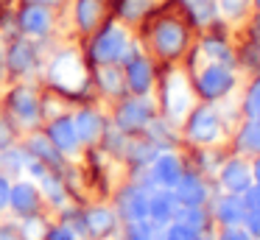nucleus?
I'll list each match as a JSON object with an SVG mask.
<instances>
[{
    "label": "nucleus",
    "mask_w": 260,
    "mask_h": 240,
    "mask_svg": "<svg viewBox=\"0 0 260 240\" xmlns=\"http://www.w3.org/2000/svg\"><path fill=\"white\" fill-rule=\"evenodd\" d=\"M215 240H252V234L243 226H218V232L213 234Z\"/></svg>",
    "instance_id": "f704fd0d"
},
{
    "label": "nucleus",
    "mask_w": 260,
    "mask_h": 240,
    "mask_svg": "<svg viewBox=\"0 0 260 240\" xmlns=\"http://www.w3.org/2000/svg\"><path fill=\"white\" fill-rule=\"evenodd\" d=\"M207 210H210V218H213L215 226H241L246 207H243L241 195L218 193V190H215L213 198H210V204H207Z\"/></svg>",
    "instance_id": "a211bd4d"
},
{
    "label": "nucleus",
    "mask_w": 260,
    "mask_h": 240,
    "mask_svg": "<svg viewBox=\"0 0 260 240\" xmlns=\"http://www.w3.org/2000/svg\"><path fill=\"white\" fill-rule=\"evenodd\" d=\"M159 115V106L154 95H132L126 92L123 98L115 100L112 106V117L109 123L118 126L126 134H143L148 128V123Z\"/></svg>",
    "instance_id": "20e7f679"
},
{
    "label": "nucleus",
    "mask_w": 260,
    "mask_h": 240,
    "mask_svg": "<svg viewBox=\"0 0 260 240\" xmlns=\"http://www.w3.org/2000/svg\"><path fill=\"white\" fill-rule=\"evenodd\" d=\"M207 234L199 232V229H193V226H187V223H182V221H176V218L168 223V226L159 229V240H204Z\"/></svg>",
    "instance_id": "c756f323"
},
{
    "label": "nucleus",
    "mask_w": 260,
    "mask_h": 240,
    "mask_svg": "<svg viewBox=\"0 0 260 240\" xmlns=\"http://www.w3.org/2000/svg\"><path fill=\"white\" fill-rule=\"evenodd\" d=\"M31 3H59V0H31Z\"/></svg>",
    "instance_id": "a19ab883"
},
{
    "label": "nucleus",
    "mask_w": 260,
    "mask_h": 240,
    "mask_svg": "<svg viewBox=\"0 0 260 240\" xmlns=\"http://www.w3.org/2000/svg\"><path fill=\"white\" fill-rule=\"evenodd\" d=\"M92 84L98 87V95H104V98H109V100H118L129 92V89H126L123 67L120 64H95V70H92Z\"/></svg>",
    "instance_id": "6ab92c4d"
},
{
    "label": "nucleus",
    "mask_w": 260,
    "mask_h": 240,
    "mask_svg": "<svg viewBox=\"0 0 260 240\" xmlns=\"http://www.w3.org/2000/svg\"><path fill=\"white\" fill-rule=\"evenodd\" d=\"M20 137H23V131L17 128V123L0 112V151H3V148H12V145H17Z\"/></svg>",
    "instance_id": "2f4dec72"
},
{
    "label": "nucleus",
    "mask_w": 260,
    "mask_h": 240,
    "mask_svg": "<svg viewBox=\"0 0 260 240\" xmlns=\"http://www.w3.org/2000/svg\"><path fill=\"white\" fill-rule=\"evenodd\" d=\"M176 221H182V223H187V226H193V229H199V232H213V218H210V210L207 207H176Z\"/></svg>",
    "instance_id": "bb28decb"
},
{
    "label": "nucleus",
    "mask_w": 260,
    "mask_h": 240,
    "mask_svg": "<svg viewBox=\"0 0 260 240\" xmlns=\"http://www.w3.org/2000/svg\"><path fill=\"white\" fill-rule=\"evenodd\" d=\"M182 143L187 148H202V145H218L226 137V120L221 115L218 104H207V100H199L193 106V112L185 117L179 128Z\"/></svg>",
    "instance_id": "7ed1b4c3"
},
{
    "label": "nucleus",
    "mask_w": 260,
    "mask_h": 240,
    "mask_svg": "<svg viewBox=\"0 0 260 240\" xmlns=\"http://www.w3.org/2000/svg\"><path fill=\"white\" fill-rule=\"evenodd\" d=\"M45 240H84V237H81V234H76L70 226H64L62 221H56V223H51Z\"/></svg>",
    "instance_id": "72a5a7b5"
},
{
    "label": "nucleus",
    "mask_w": 260,
    "mask_h": 240,
    "mask_svg": "<svg viewBox=\"0 0 260 240\" xmlns=\"http://www.w3.org/2000/svg\"><path fill=\"white\" fill-rule=\"evenodd\" d=\"M187 9H190L193 20H196L199 25H210V22L218 17V6H215L213 0H187Z\"/></svg>",
    "instance_id": "7c9ffc66"
},
{
    "label": "nucleus",
    "mask_w": 260,
    "mask_h": 240,
    "mask_svg": "<svg viewBox=\"0 0 260 240\" xmlns=\"http://www.w3.org/2000/svg\"><path fill=\"white\" fill-rule=\"evenodd\" d=\"M17 22H20V31H23L25 37H34V39L48 37V33H51V28H53L51 9H48V6H42V3H28L23 11H20Z\"/></svg>",
    "instance_id": "412c9836"
},
{
    "label": "nucleus",
    "mask_w": 260,
    "mask_h": 240,
    "mask_svg": "<svg viewBox=\"0 0 260 240\" xmlns=\"http://www.w3.org/2000/svg\"><path fill=\"white\" fill-rule=\"evenodd\" d=\"M112 207L118 212L120 223L148 221V190L132 182V179H126L120 187L112 190Z\"/></svg>",
    "instance_id": "9b49d317"
},
{
    "label": "nucleus",
    "mask_w": 260,
    "mask_h": 240,
    "mask_svg": "<svg viewBox=\"0 0 260 240\" xmlns=\"http://www.w3.org/2000/svg\"><path fill=\"white\" fill-rule=\"evenodd\" d=\"M9 193H12V179L0 173V218L9 212Z\"/></svg>",
    "instance_id": "e433bc0d"
},
{
    "label": "nucleus",
    "mask_w": 260,
    "mask_h": 240,
    "mask_svg": "<svg viewBox=\"0 0 260 240\" xmlns=\"http://www.w3.org/2000/svg\"><path fill=\"white\" fill-rule=\"evenodd\" d=\"M171 193H174L179 207H207L210 198H213V184H210L207 176H202L199 170L187 167L179 182L171 187Z\"/></svg>",
    "instance_id": "4468645a"
},
{
    "label": "nucleus",
    "mask_w": 260,
    "mask_h": 240,
    "mask_svg": "<svg viewBox=\"0 0 260 240\" xmlns=\"http://www.w3.org/2000/svg\"><path fill=\"white\" fill-rule=\"evenodd\" d=\"M42 128H45V134L51 137V143L59 148V154L64 156V159H79V156H84V145H81L79 140V131H76L73 126V115L70 112H64V115L59 117H51V120L42 123Z\"/></svg>",
    "instance_id": "f8f14e48"
},
{
    "label": "nucleus",
    "mask_w": 260,
    "mask_h": 240,
    "mask_svg": "<svg viewBox=\"0 0 260 240\" xmlns=\"http://www.w3.org/2000/svg\"><path fill=\"white\" fill-rule=\"evenodd\" d=\"M9 212H12L14 218L45 212V198H42V190H40V184H37L34 179H28V176L12 179V193H9Z\"/></svg>",
    "instance_id": "ddd939ff"
},
{
    "label": "nucleus",
    "mask_w": 260,
    "mask_h": 240,
    "mask_svg": "<svg viewBox=\"0 0 260 240\" xmlns=\"http://www.w3.org/2000/svg\"><path fill=\"white\" fill-rule=\"evenodd\" d=\"M148 11H151V0H123V3H120V14H123L126 20H140Z\"/></svg>",
    "instance_id": "473e14b6"
},
{
    "label": "nucleus",
    "mask_w": 260,
    "mask_h": 240,
    "mask_svg": "<svg viewBox=\"0 0 260 240\" xmlns=\"http://www.w3.org/2000/svg\"><path fill=\"white\" fill-rule=\"evenodd\" d=\"M215 182V190L218 193H235L241 195L243 190H249L254 184L252 179V159L249 156H241V154H226L224 162H221L218 173L213 176Z\"/></svg>",
    "instance_id": "9d476101"
},
{
    "label": "nucleus",
    "mask_w": 260,
    "mask_h": 240,
    "mask_svg": "<svg viewBox=\"0 0 260 240\" xmlns=\"http://www.w3.org/2000/svg\"><path fill=\"white\" fill-rule=\"evenodd\" d=\"M81 226H84V240L115 237L120 232V218L112 201H95V204L81 207Z\"/></svg>",
    "instance_id": "1a4fd4ad"
},
{
    "label": "nucleus",
    "mask_w": 260,
    "mask_h": 240,
    "mask_svg": "<svg viewBox=\"0 0 260 240\" xmlns=\"http://www.w3.org/2000/svg\"><path fill=\"white\" fill-rule=\"evenodd\" d=\"M252 179H254V184H260V154L252 156Z\"/></svg>",
    "instance_id": "58836bf2"
},
{
    "label": "nucleus",
    "mask_w": 260,
    "mask_h": 240,
    "mask_svg": "<svg viewBox=\"0 0 260 240\" xmlns=\"http://www.w3.org/2000/svg\"><path fill=\"white\" fill-rule=\"evenodd\" d=\"M70 115H73V126H76V131H79V140H81V145H84V151L98 148L109 117L104 115L95 104H81L79 109L70 112Z\"/></svg>",
    "instance_id": "dca6fc26"
},
{
    "label": "nucleus",
    "mask_w": 260,
    "mask_h": 240,
    "mask_svg": "<svg viewBox=\"0 0 260 240\" xmlns=\"http://www.w3.org/2000/svg\"><path fill=\"white\" fill-rule=\"evenodd\" d=\"M243 229L252 234V240H260V210H246L243 212Z\"/></svg>",
    "instance_id": "c9c22d12"
},
{
    "label": "nucleus",
    "mask_w": 260,
    "mask_h": 240,
    "mask_svg": "<svg viewBox=\"0 0 260 240\" xmlns=\"http://www.w3.org/2000/svg\"><path fill=\"white\" fill-rule=\"evenodd\" d=\"M199 56L204 61H218V64H226V67H235V50L224 42V39H215V37H204L199 42Z\"/></svg>",
    "instance_id": "b1692460"
},
{
    "label": "nucleus",
    "mask_w": 260,
    "mask_h": 240,
    "mask_svg": "<svg viewBox=\"0 0 260 240\" xmlns=\"http://www.w3.org/2000/svg\"><path fill=\"white\" fill-rule=\"evenodd\" d=\"M12 223L17 226L20 237L23 240H45L51 221H48L45 212H37V215H23V218H12Z\"/></svg>",
    "instance_id": "393cba45"
},
{
    "label": "nucleus",
    "mask_w": 260,
    "mask_h": 240,
    "mask_svg": "<svg viewBox=\"0 0 260 240\" xmlns=\"http://www.w3.org/2000/svg\"><path fill=\"white\" fill-rule=\"evenodd\" d=\"M241 115L249 117V120H257L260 117V73L249 81L246 92L241 98Z\"/></svg>",
    "instance_id": "c85d7f7f"
},
{
    "label": "nucleus",
    "mask_w": 260,
    "mask_h": 240,
    "mask_svg": "<svg viewBox=\"0 0 260 240\" xmlns=\"http://www.w3.org/2000/svg\"><path fill=\"white\" fill-rule=\"evenodd\" d=\"M3 115L12 117L20 131L42 126V95L31 84H14L3 98Z\"/></svg>",
    "instance_id": "423d86ee"
},
{
    "label": "nucleus",
    "mask_w": 260,
    "mask_h": 240,
    "mask_svg": "<svg viewBox=\"0 0 260 240\" xmlns=\"http://www.w3.org/2000/svg\"><path fill=\"white\" fill-rule=\"evenodd\" d=\"M196 104H199V95H196V89H193L190 73L182 70V67L165 70L162 78H159V95H157L159 115L182 128L185 117L193 112Z\"/></svg>",
    "instance_id": "f257e3e1"
},
{
    "label": "nucleus",
    "mask_w": 260,
    "mask_h": 240,
    "mask_svg": "<svg viewBox=\"0 0 260 240\" xmlns=\"http://www.w3.org/2000/svg\"><path fill=\"white\" fill-rule=\"evenodd\" d=\"M151 45L154 53H159V59H179L187 48V31L185 25H179L176 20H162L154 25L151 31Z\"/></svg>",
    "instance_id": "2eb2a0df"
},
{
    "label": "nucleus",
    "mask_w": 260,
    "mask_h": 240,
    "mask_svg": "<svg viewBox=\"0 0 260 240\" xmlns=\"http://www.w3.org/2000/svg\"><path fill=\"white\" fill-rule=\"evenodd\" d=\"M104 17V3L101 0H79L76 3V22H79L81 31H95L98 22Z\"/></svg>",
    "instance_id": "a878e982"
},
{
    "label": "nucleus",
    "mask_w": 260,
    "mask_h": 240,
    "mask_svg": "<svg viewBox=\"0 0 260 240\" xmlns=\"http://www.w3.org/2000/svg\"><path fill=\"white\" fill-rule=\"evenodd\" d=\"M28 159H31V154L25 151L23 143L12 145V148H3V151H0V173H3V176H9V179L23 176Z\"/></svg>",
    "instance_id": "5701e85b"
},
{
    "label": "nucleus",
    "mask_w": 260,
    "mask_h": 240,
    "mask_svg": "<svg viewBox=\"0 0 260 240\" xmlns=\"http://www.w3.org/2000/svg\"><path fill=\"white\" fill-rule=\"evenodd\" d=\"M254 45H260V17L254 20Z\"/></svg>",
    "instance_id": "ea45409f"
},
{
    "label": "nucleus",
    "mask_w": 260,
    "mask_h": 240,
    "mask_svg": "<svg viewBox=\"0 0 260 240\" xmlns=\"http://www.w3.org/2000/svg\"><path fill=\"white\" fill-rule=\"evenodd\" d=\"M20 143L25 145V151H28L34 159L45 162L48 167H53V170L64 173V167L70 165L68 159H64L62 154H59V148L51 143V137L45 134V128L37 126V128H28V131H23V137H20Z\"/></svg>",
    "instance_id": "f3484780"
},
{
    "label": "nucleus",
    "mask_w": 260,
    "mask_h": 240,
    "mask_svg": "<svg viewBox=\"0 0 260 240\" xmlns=\"http://www.w3.org/2000/svg\"><path fill=\"white\" fill-rule=\"evenodd\" d=\"M120 237L118 240H159V229L148 221H135V223H120Z\"/></svg>",
    "instance_id": "cd10ccee"
},
{
    "label": "nucleus",
    "mask_w": 260,
    "mask_h": 240,
    "mask_svg": "<svg viewBox=\"0 0 260 240\" xmlns=\"http://www.w3.org/2000/svg\"><path fill=\"white\" fill-rule=\"evenodd\" d=\"M257 3H260V0H257Z\"/></svg>",
    "instance_id": "79ce46f5"
},
{
    "label": "nucleus",
    "mask_w": 260,
    "mask_h": 240,
    "mask_svg": "<svg viewBox=\"0 0 260 240\" xmlns=\"http://www.w3.org/2000/svg\"><path fill=\"white\" fill-rule=\"evenodd\" d=\"M0 240H23L17 232V226H14L12 221H6V218H0Z\"/></svg>",
    "instance_id": "4c0bfd02"
},
{
    "label": "nucleus",
    "mask_w": 260,
    "mask_h": 240,
    "mask_svg": "<svg viewBox=\"0 0 260 240\" xmlns=\"http://www.w3.org/2000/svg\"><path fill=\"white\" fill-rule=\"evenodd\" d=\"M90 84L92 73L79 50H59L48 64V87L62 92L64 98L79 100L81 95H87Z\"/></svg>",
    "instance_id": "f03ea898"
},
{
    "label": "nucleus",
    "mask_w": 260,
    "mask_h": 240,
    "mask_svg": "<svg viewBox=\"0 0 260 240\" xmlns=\"http://www.w3.org/2000/svg\"><path fill=\"white\" fill-rule=\"evenodd\" d=\"M190 81H193L199 100H207V104H221L238 87L235 67L218 64V61H204L199 70L190 73Z\"/></svg>",
    "instance_id": "39448f33"
},
{
    "label": "nucleus",
    "mask_w": 260,
    "mask_h": 240,
    "mask_svg": "<svg viewBox=\"0 0 260 240\" xmlns=\"http://www.w3.org/2000/svg\"><path fill=\"white\" fill-rule=\"evenodd\" d=\"M40 56H37V48L28 42V39H14L6 48V56H3V64L12 76H28L37 67Z\"/></svg>",
    "instance_id": "aec40b11"
},
{
    "label": "nucleus",
    "mask_w": 260,
    "mask_h": 240,
    "mask_svg": "<svg viewBox=\"0 0 260 240\" xmlns=\"http://www.w3.org/2000/svg\"><path fill=\"white\" fill-rule=\"evenodd\" d=\"M176 198L171 190H148V223H154L157 229L168 226L176 215Z\"/></svg>",
    "instance_id": "4be33fe9"
},
{
    "label": "nucleus",
    "mask_w": 260,
    "mask_h": 240,
    "mask_svg": "<svg viewBox=\"0 0 260 240\" xmlns=\"http://www.w3.org/2000/svg\"><path fill=\"white\" fill-rule=\"evenodd\" d=\"M132 48V37L123 25L109 22L104 25L101 33H95L90 45V61L92 64H120L126 56V50Z\"/></svg>",
    "instance_id": "0eeeda50"
},
{
    "label": "nucleus",
    "mask_w": 260,
    "mask_h": 240,
    "mask_svg": "<svg viewBox=\"0 0 260 240\" xmlns=\"http://www.w3.org/2000/svg\"><path fill=\"white\" fill-rule=\"evenodd\" d=\"M120 67H123V76H126V89L132 95H154V84H157L154 61L137 50V42H132V48L126 50Z\"/></svg>",
    "instance_id": "6e6552de"
}]
</instances>
